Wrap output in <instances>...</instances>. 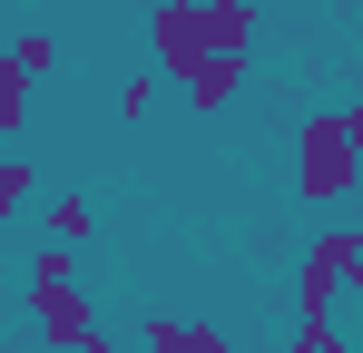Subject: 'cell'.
Wrapping results in <instances>:
<instances>
[{"mask_svg":"<svg viewBox=\"0 0 363 353\" xmlns=\"http://www.w3.org/2000/svg\"><path fill=\"white\" fill-rule=\"evenodd\" d=\"M354 186H363V167H354V138H344V108L295 118V196L304 206H344Z\"/></svg>","mask_w":363,"mask_h":353,"instance_id":"cell-2","label":"cell"},{"mask_svg":"<svg viewBox=\"0 0 363 353\" xmlns=\"http://www.w3.org/2000/svg\"><path fill=\"white\" fill-rule=\"evenodd\" d=\"M344 138H354V167H363V99L344 108Z\"/></svg>","mask_w":363,"mask_h":353,"instance_id":"cell-13","label":"cell"},{"mask_svg":"<svg viewBox=\"0 0 363 353\" xmlns=\"http://www.w3.org/2000/svg\"><path fill=\"white\" fill-rule=\"evenodd\" d=\"M344 285L363 294V226H354V255H344Z\"/></svg>","mask_w":363,"mask_h":353,"instance_id":"cell-12","label":"cell"},{"mask_svg":"<svg viewBox=\"0 0 363 353\" xmlns=\"http://www.w3.org/2000/svg\"><path fill=\"white\" fill-rule=\"evenodd\" d=\"M295 353H344V324L324 314V324H295Z\"/></svg>","mask_w":363,"mask_h":353,"instance_id":"cell-10","label":"cell"},{"mask_svg":"<svg viewBox=\"0 0 363 353\" xmlns=\"http://www.w3.org/2000/svg\"><path fill=\"white\" fill-rule=\"evenodd\" d=\"M147 108H157V69H138V79L118 89V118H147Z\"/></svg>","mask_w":363,"mask_h":353,"instance_id":"cell-9","label":"cell"},{"mask_svg":"<svg viewBox=\"0 0 363 353\" xmlns=\"http://www.w3.org/2000/svg\"><path fill=\"white\" fill-rule=\"evenodd\" d=\"M40 196H50V186H40V167H30V157H0V216H30Z\"/></svg>","mask_w":363,"mask_h":353,"instance_id":"cell-7","label":"cell"},{"mask_svg":"<svg viewBox=\"0 0 363 353\" xmlns=\"http://www.w3.org/2000/svg\"><path fill=\"white\" fill-rule=\"evenodd\" d=\"M10 59H20L30 79H50V69H60V30H20V40H10Z\"/></svg>","mask_w":363,"mask_h":353,"instance_id":"cell-8","label":"cell"},{"mask_svg":"<svg viewBox=\"0 0 363 353\" xmlns=\"http://www.w3.org/2000/svg\"><path fill=\"white\" fill-rule=\"evenodd\" d=\"M157 79H196L206 59H255V0H167L147 10Z\"/></svg>","mask_w":363,"mask_h":353,"instance_id":"cell-1","label":"cell"},{"mask_svg":"<svg viewBox=\"0 0 363 353\" xmlns=\"http://www.w3.org/2000/svg\"><path fill=\"white\" fill-rule=\"evenodd\" d=\"M40 235H50V245H69V255H79V245H89V235H99V206H89V196H79V186H50V196H40Z\"/></svg>","mask_w":363,"mask_h":353,"instance_id":"cell-4","label":"cell"},{"mask_svg":"<svg viewBox=\"0 0 363 353\" xmlns=\"http://www.w3.org/2000/svg\"><path fill=\"white\" fill-rule=\"evenodd\" d=\"M138 344H147V353H236V334H216L206 314H147Z\"/></svg>","mask_w":363,"mask_h":353,"instance_id":"cell-3","label":"cell"},{"mask_svg":"<svg viewBox=\"0 0 363 353\" xmlns=\"http://www.w3.org/2000/svg\"><path fill=\"white\" fill-rule=\"evenodd\" d=\"M30 89H40V79H30V69H20V59L0 50V138H20V128H30V108H40V99H30Z\"/></svg>","mask_w":363,"mask_h":353,"instance_id":"cell-6","label":"cell"},{"mask_svg":"<svg viewBox=\"0 0 363 353\" xmlns=\"http://www.w3.org/2000/svg\"><path fill=\"white\" fill-rule=\"evenodd\" d=\"M69 353H118V334H108V324H99V334H79V344Z\"/></svg>","mask_w":363,"mask_h":353,"instance_id":"cell-11","label":"cell"},{"mask_svg":"<svg viewBox=\"0 0 363 353\" xmlns=\"http://www.w3.org/2000/svg\"><path fill=\"white\" fill-rule=\"evenodd\" d=\"M0 285H10V265H0Z\"/></svg>","mask_w":363,"mask_h":353,"instance_id":"cell-14","label":"cell"},{"mask_svg":"<svg viewBox=\"0 0 363 353\" xmlns=\"http://www.w3.org/2000/svg\"><path fill=\"white\" fill-rule=\"evenodd\" d=\"M177 89H186V108H196V118H216V108L245 89V59H206V69H196V79H177Z\"/></svg>","mask_w":363,"mask_h":353,"instance_id":"cell-5","label":"cell"}]
</instances>
